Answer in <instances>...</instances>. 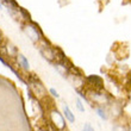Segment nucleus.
Masks as SVG:
<instances>
[{
  "label": "nucleus",
  "mask_w": 131,
  "mask_h": 131,
  "mask_svg": "<svg viewBox=\"0 0 131 131\" xmlns=\"http://www.w3.org/2000/svg\"><path fill=\"white\" fill-rule=\"evenodd\" d=\"M24 31L26 32L28 37L30 38L34 43H39V42L43 39V32L41 31L39 26L31 20L24 25Z\"/></svg>",
  "instance_id": "nucleus-1"
},
{
  "label": "nucleus",
  "mask_w": 131,
  "mask_h": 131,
  "mask_svg": "<svg viewBox=\"0 0 131 131\" xmlns=\"http://www.w3.org/2000/svg\"><path fill=\"white\" fill-rule=\"evenodd\" d=\"M49 119H50V123H51L54 126H55L56 130L62 131L66 129V121L63 116L60 113L56 108H51L49 110Z\"/></svg>",
  "instance_id": "nucleus-2"
},
{
  "label": "nucleus",
  "mask_w": 131,
  "mask_h": 131,
  "mask_svg": "<svg viewBox=\"0 0 131 131\" xmlns=\"http://www.w3.org/2000/svg\"><path fill=\"white\" fill-rule=\"evenodd\" d=\"M29 85H30V90H31L32 94H35L37 99H44L47 97V91L37 78H30Z\"/></svg>",
  "instance_id": "nucleus-3"
},
{
  "label": "nucleus",
  "mask_w": 131,
  "mask_h": 131,
  "mask_svg": "<svg viewBox=\"0 0 131 131\" xmlns=\"http://www.w3.org/2000/svg\"><path fill=\"white\" fill-rule=\"evenodd\" d=\"M83 83L87 85V90H103L104 80L99 75H90L83 80Z\"/></svg>",
  "instance_id": "nucleus-4"
},
{
  "label": "nucleus",
  "mask_w": 131,
  "mask_h": 131,
  "mask_svg": "<svg viewBox=\"0 0 131 131\" xmlns=\"http://www.w3.org/2000/svg\"><path fill=\"white\" fill-rule=\"evenodd\" d=\"M63 114H64L66 119H68L70 123H74V122H75V117H74V114H73L72 110L69 108L68 105H63Z\"/></svg>",
  "instance_id": "nucleus-5"
},
{
  "label": "nucleus",
  "mask_w": 131,
  "mask_h": 131,
  "mask_svg": "<svg viewBox=\"0 0 131 131\" xmlns=\"http://www.w3.org/2000/svg\"><path fill=\"white\" fill-rule=\"evenodd\" d=\"M95 112H97V114L99 116L101 119H104V121H107V118H108V116H107V111L106 108L104 106H95Z\"/></svg>",
  "instance_id": "nucleus-6"
},
{
  "label": "nucleus",
  "mask_w": 131,
  "mask_h": 131,
  "mask_svg": "<svg viewBox=\"0 0 131 131\" xmlns=\"http://www.w3.org/2000/svg\"><path fill=\"white\" fill-rule=\"evenodd\" d=\"M17 59H18V61H19V64L23 67V68L25 69V70H29V68H30V64H29V61L26 59H25V56H23V55H19L17 56Z\"/></svg>",
  "instance_id": "nucleus-7"
},
{
  "label": "nucleus",
  "mask_w": 131,
  "mask_h": 131,
  "mask_svg": "<svg viewBox=\"0 0 131 131\" xmlns=\"http://www.w3.org/2000/svg\"><path fill=\"white\" fill-rule=\"evenodd\" d=\"M75 105H76V107H78V110H79L80 112H85V106H83V104H82V101H81L80 98H76Z\"/></svg>",
  "instance_id": "nucleus-8"
},
{
  "label": "nucleus",
  "mask_w": 131,
  "mask_h": 131,
  "mask_svg": "<svg viewBox=\"0 0 131 131\" xmlns=\"http://www.w3.org/2000/svg\"><path fill=\"white\" fill-rule=\"evenodd\" d=\"M112 131H129V130L125 126H123V125H114Z\"/></svg>",
  "instance_id": "nucleus-9"
},
{
  "label": "nucleus",
  "mask_w": 131,
  "mask_h": 131,
  "mask_svg": "<svg viewBox=\"0 0 131 131\" xmlns=\"http://www.w3.org/2000/svg\"><path fill=\"white\" fill-rule=\"evenodd\" d=\"M49 93L51 94V95H52L54 98H59V97H60L59 93H57V91H55L54 88H50V90H49Z\"/></svg>",
  "instance_id": "nucleus-10"
},
{
  "label": "nucleus",
  "mask_w": 131,
  "mask_h": 131,
  "mask_svg": "<svg viewBox=\"0 0 131 131\" xmlns=\"http://www.w3.org/2000/svg\"><path fill=\"white\" fill-rule=\"evenodd\" d=\"M82 131H94V129L91 126L90 124H85V126H83V130Z\"/></svg>",
  "instance_id": "nucleus-11"
},
{
  "label": "nucleus",
  "mask_w": 131,
  "mask_h": 131,
  "mask_svg": "<svg viewBox=\"0 0 131 131\" xmlns=\"http://www.w3.org/2000/svg\"><path fill=\"white\" fill-rule=\"evenodd\" d=\"M1 7H3V5H1V3H0V8H1Z\"/></svg>",
  "instance_id": "nucleus-12"
},
{
  "label": "nucleus",
  "mask_w": 131,
  "mask_h": 131,
  "mask_svg": "<svg viewBox=\"0 0 131 131\" xmlns=\"http://www.w3.org/2000/svg\"><path fill=\"white\" fill-rule=\"evenodd\" d=\"M0 37H1V31H0Z\"/></svg>",
  "instance_id": "nucleus-13"
}]
</instances>
